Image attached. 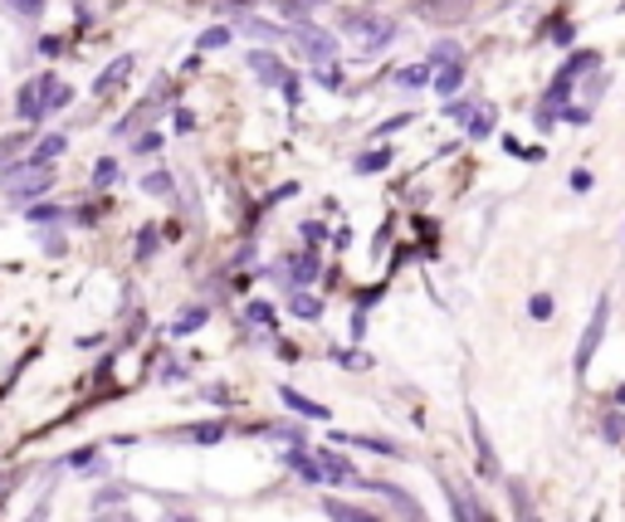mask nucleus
<instances>
[{"mask_svg":"<svg viewBox=\"0 0 625 522\" xmlns=\"http://www.w3.org/2000/svg\"><path fill=\"white\" fill-rule=\"evenodd\" d=\"M342 35H347L352 55L372 59V55H381V49L396 39V25H391V20H381V15H347V20H342Z\"/></svg>","mask_w":625,"mask_h":522,"instance_id":"f257e3e1","label":"nucleus"},{"mask_svg":"<svg viewBox=\"0 0 625 522\" xmlns=\"http://www.w3.org/2000/svg\"><path fill=\"white\" fill-rule=\"evenodd\" d=\"M49 181H55V166L49 162H15L0 171V191H5L10 201H30V195H39Z\"/></svg>","mask_w":625,"mask_h":522,"instance_id":"f03ea898","label":"nucleus"},{"mask_svg":"<svg viewBox=\"0 0 625 522\" xmlns=\"http://www.w3.org/2000/svg\"><path fill=\"white\" fill-rule=\"evenodd\" d=\"M69 103V88L59 79H35V83H25L20 88V118L25 122H39L49 108H64Z\"/></svg>","mask_w":625,"mask_h":522,"instance_id":"7ed1b4c3","label":"nucleus"},{"mask_svg":"<svg viewBox=\"0 0 625 522\" xmlns=\"http://www.w3.org/2000/svg\"><path fill=\"white\" fill-rule=\"evenodd\" d=\"M606 318H611V298H597L587 332H581V342H577V371H587V367H591V357H597L601 337H606Z\"/></svg>","mask_w":625,"mask_h":522,"instance_id":"20e7f679","label":"nucleus"},{"mask_svg":"<svg viewBox=\"0 0 625 522\" xmlns=\"http://www.w3.org/2000/svg\"><path fill=\"white\" fill-rule=\"evenodd\" d=\"M294 39H298V49H304V59H312L318 69H328L332 59H338V39H332L328 29H318V25H298V29H294Z\"/></svg>","mask_w":625,"mask_h":522,"instance_id":"39448f33","label":"nucleus"},{"mask_svg":"<svg viewBox=\"0 0 625 522\" xmlns=\"http://www.w3.org/2000/svg\"><path fill=\"white\" fill-rule=\"evenodd\" d=\"M249 69H255V74L264 79L269 88H294V74H288V69L279 64L274 55H264V49H255V55H249Z\"/></svg>","mask_w":625,"mask_h":522,"instance_id":"423d86ee","label":"nucleus"},{"mask_svg":"<svg viewBox=\"0 0 625 522\" xmlns=\"http://www.w3.org/2000/svg\"><path fill=\"white\" fill-rule=\"evenodd\" d=\"M455 118H460L474 138H484V132L494 128V108H464V103H460V108H455Z\"/></svg>","mask_w":625,"mask_h":522,"instance_id":"0eeeda50","label":"nucleus"},{"mask_svg":"<svg viewBox=\"0 0 625 522\" xmlns=\"http://www.w3.org/2000/svg\"><path fill=\"white\" fill-rule=\"evenodd\" d=\"M431 79H435L431 64H405L391 74V83H401V88H421V83H431Z\"/></svg>","mask_w":625,"mask_h":522,"instance_id":"6e6552de","label":"nucleus"},{"mask_svg":"<svg viewBox=\"0 0 625 522\" xmlns=\"http://www.w3.org/2000/svg\"><path fill=\"white\" fill-rule=\"evenodd\" d=\"M435 88L445 93V98H450V93H460V83H464V64H445V69H435Z\"/></svg>","mask_w":625,"mask_h":522,"instance_id":"1a4fd4ad","label":"nucleus"},{"mask_svg":"<svg viewBox=\"0 0 625 522\" xmlns=\"http://www.w3.org/2000/svg\"><path fill=\"white\" fill-rule=\"evenodd\" d=\"M279 395H284V405H288V411H298V415H312V420H328V411H322V405L304 401V395H298V391H288V385H284V391H279Z\"/></svg>","mask_w":625,"mask_h":522,"instance_id":"9d476101","label":"nucleus"},{"mask_svg":"<svg viewBox=\"0 0 625 522\" xmlns=\"http://www.w3.org/2000/svg\"><path fill=\"white\" fill-rule=\"evenodd\" d=\"M128 74H132V59H118V64H108V69H103V79H98V93H113Z\"/></svg>","mask_w":625,"mask_h":522,"instance_id":"9b49d317","label":"nucleus"},{"mask_svg":"<svg viewBox=\"0 0 625 522\" xmlns=\"http://www.w3.org/2000/svg\"><path fill=\"white\" fill-rule=\"evenodd\" d=\"M69 147V142L64 138H45V142H39V147L35 152H30V162H49V166H55V156L59 152H64Z\"/></svg>","mask_w":625,"mask_h":522,"instance_id":"f8f14e48","label":"nucleus"},{"mask_svg":"<svg viewBox=\"0 0 625 522\" xmlns=\"http://www.w3.org/2000/svg\"><path fill=\"white\" fill-rule=\"evenodd\" d=\"M245 318L249 322H255V328H274V302H249V308H245Z\"/></svg>","mask_w":625,"mask_h":522,"instance_id":"ddd939ff","label":"nucleus"},{"mask_svg":"<svg viewBox=\"0 0 625 522\" xmlns=\"http://www.w3.org/2000/svg\"><path fill=\"white\" fill-rule=\"evenodd\" d=\"M288 269H294V284H312V278H318V259L312 254H298Z\"/></svg>","mask_w":625,"mask_h":522,"instance_id":"4468645a","label":"nucleus"},{"mask_svg":"<svg viewBox=\"0 0 625 522\" xmlns=\"http://www.w3.org/2000/svg\"><path fill=\"white\" fill-rule=\"evenodd\" d=\"M294 312H298V318H304V322H312V318H318V312H322V302L312 298V294H304V288H298V294H294Z\"/></svg>","mask_w":625,"mask_h":522,"instance_id":"2eb2a0df","label":"nucleus"},{"mask_svg":"<svg viewBox=\"0 0 625 522\" xmlns=\"http://www.w3.org/2000/svg\"><path fill=\"white\" fill-rule=\"evenodd\" d=\"M196 328H205V308H186L181 318H176L172 332H181V337H186V332H196Z\"/></svg>","mask_w":625,"mask_h":522,"instance_id":"dca6fc26","label":"nucleus"},{"mask_svg":"<svg viewBox=\"0 0 625 522\" xmlns=\"http://www.w3.org/2000/svg\"><path fill=\"white\" fill-rule=\"evenodd\" d=\"M142 191H148V195H172V176H162V171L142 176Z\"/></svg>","mask_w":625,"mask_h":522,"instance_id":"f3484780","label":"nucleus"},{"mask_svg":"<svg viewBox=\"0 0 625 522\" xmlns=\"http://www.w3.org/2000/svg\"><path fill=\"white\" fill-rule=\"evenodd\" d=\"M186 440H201V444H215V440H221V425H196V430H186Z\"/></svg>","mask_w":625,"mask_h":522,"instance_id":"a211bd4d","label":"nucleus"},{"mask_svg":"<svg viewBox=\"0 0 625 522\" xmlns=\"http://www.w3.org/2000/svg\"><path fill=\"white\" fill-rule=\"evenodd\" d=\"M528 312H533L538 322H547V318H552V298H547V294H533V302H528Z\"/></svg>","mask_w":625,"mask_h":522,"instance_id":"6ab92c4d","label":"nucleus"},{"mask_svg":"<svg viewBox=\"0 0 625 522\" xmlns=\"http://www.w3.org/2000/svg\"><path fill=\"white\" fill-rule=\"evenodd\" d=\"M225 39H231V29H205V35L196 39V45H201V49H221Z\"/></svg>","mask_w":625,"mask_h":522,"instance_id":"aec40b11","label":"nucleus"},{"mask_svg":"<svg viewBox=\"0 0 625 522\" xmlns=\"http://www.w3.org/2000/svg\"><path fill=\"white\" fill-rule=\"evenodd\" d=\"M387 162H391V152H372V156H362L357 162V171H381Z\"/></svg>","mask_w":625,"mask_h":522,"instance_id":"412c9836","label":"nucleus"},{"mask_svg":"<svg viewBox=\"0 0 625 522\" xmlns=\"http://www.w3.org/2000/svg\"><path fill=\"white\" fill-rule=\"evenodd\" d=\"M118 181V162H103L98 171H93V186H113Z\"/></svg>","mask_w":625,"mask_h":522,"instance_id":"4be33fe9","label":"nucleus"},{"mask_svg":"<svg viewBox=\"0 0 625 522\" xmlns=\"http://www.w3.org/2000/svg\"><path fill=\"white\" fill-rule=\"evenodd\" d=\"M10 10H15V15H39V10H45V0H5Z\"/></svg>","mask_w":625,"mask_h":522,"instance_id":"5701e85b","label":"nucleus"},{"mask_svg":"<svg viewBox=\"0 0 625 522\" xmlns=\"http://www.w3.org/2000/svg\"><path fill=\"white\" fill-rule=\"evenodd\" d=\"M328 513H332V518H338V522H372V518L352 513V508H342V503H328Z\"/></svg>","mask_w":625,"mask_h":522,"instance_id":"b1692460","label":"nucleus"},{"mask_svg":"<svg viewBox=\"0 0 625 522\" xmlns=\"http://www.w3.org/2000/svg\"><path fill=\"white\" fill-rule=\"evenodd\" d=\"M606 440H621V435H625V420H621V415H611V420H606Z\"/></svg>","mask_w":625,"mask_h":522,"instance_id":"393cba45","label":"nucleus"},{"mask_svg":"<svg viewBox=\"0 0 625 522\" xmlns=\"http://www.w3.org/2000/svg\"><path fill=\"white\" fill-rule=\"evenodd\" d=\"M93 522H132L128 513H103V518H93Z\"/></svg>","mask_w":625,"mask_h":522,"instance_id":"a878e982","label":"nucleus"},{"mask_svg":"<svg viewBox=\"0 0 625 522\" xmlns=\"http://www.w3.org/2000/svg\"><path fill=\"white\" fill-rule=\"evenodd\" d=\"M181 522H191V518H181Z\"/></svg>","mask_w":625,"mask_h":522,"instance_id":"bb28decb","label":"nucleus"}]
</instances>
